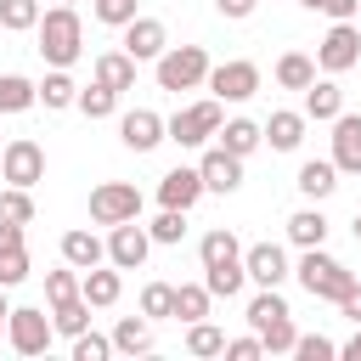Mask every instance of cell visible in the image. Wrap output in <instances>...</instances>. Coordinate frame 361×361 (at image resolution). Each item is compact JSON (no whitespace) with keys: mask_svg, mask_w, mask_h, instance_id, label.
I'll return each instance as SVG.
<instances>
[{"mask_svg":"<svg viewBox=\"0 0 361 361\" xmlns=\"http://www.w3.org/2000/svg\"><path fill=\"white\" fill-rule=\"evenodd\" d=\"M243 271H248V282H254V288H282V282L293 276V265H288V248H282V243H248V248H243Z\"/></svg>","mask_w":361,"mask_h":361,"instance_id":"cell-12","label":"cell"},{"mask_svg":"<svg viewBox=\"0 0 361 361\" xmlns=\"http://www.w3.org/2000/svg\"><path fill=\"white\" fill-rule=\"evenodd\" d=\"M118 141H124L130 152H152L158 141H169V135H164V113H152V107H130V113L118 118Z\"/></svg>","mask_w":361,"mask_h":361,"instance_id":"cell-16","label":"cell"},{"mask_svg":"<svg viewBox=\"0 0 361 361\" xmlns=\"http://www.w3.org/2000/svg\"><path fill=\"white\" fill-rule=\"evenodd\" d=\"M17 282H28V231L0 220V288L11 293Z\"/></svg>","mask_w":361,"mask_h":361,"instance_id":"cell-15","label":"cell"},{"mask_svg":"<svg viewBox=\"0 0 361 361\" xmlns=\"http://www.w3.org/2000/svg\"><path fill=\"white\" fill-rule=\"evenodd\" d=\"M327 231H333V226H327V214H322L316 203H305V209L288 214V243H293V248H322Z\"/></svg>","mask_w":361,"mask_h":361,"instance_id":"cell-25","label":"cell"},{"mask_svg":"<svg viewBox=\"0 0 361 361\" xmlns=\"http://www.w3.org/2000/svg\"><path fill=\"white\" fill-rule=\"evenodd\" d=\"M355 243H361V214H355Z\"/></svg>","mask_w":361,"mask_h":361,"instance_id":"cell-52","label":"cell"},{"mask_svg":"<svg viewBox=\"0 0 361 361\" xmlns=\"http://www.w3.org/2000/svg\"><path fill=\"white\" fill-rule=\"evenodd\" d=\"M34 51L51 62V68H73L79 56H85V23H79V6H51V11H39V23H34Z\"/></svg>","mask_w":361,"mask_h":361,"instance_id":"cell-1","label":"cell"},{"mask_svg":"<svg viewBox=\"0 0 361 361\" xmlns=\"http://www.w3.org/2000/svg\"><path fill=\"white\" fill-rule=\"evenodd\" d=\"M316 68L322 73H350V68H361V28L355 23H333L327 34H322V45H316Z\"/></svg>","mask_w":361,"mask_h":361,"instance_id":"cell-9","label":"cell"},{"mask_svg":"<svg viewBox=\"0 0 361 361\" xmlns=\"http://www.w3.org/2000/svg\"><path fill=\"white\" fill-rule=\"evenodd\" d=\"M305 118H316V124H333L338 113H344V90H338V79L327 73V79H310L305 85V107H299Z\"/></svg>","mask_w":361,"mask_h":361,"instance_id":"cell-22","label":"cell"},{"mask_svg":"<svg viewBox=\"0 0 361 361\" xmlns=\"http://www.w3.org/2000/svg\"><path fill=\"white\" fill-rule=\"evenodd\" d=\"M305 124H310L305 113H293V107H276V113H271L259 130H265V147H271V152H299V147H305Z\"/></svg>","mask_w":361,"mask_h":361,"instance_id":"cell-20","label":"cell"},{"mask_svg":"<svg viewBox=\"0 0 361 361\" xmlns=\"http://www.w3.org/2000/svg\"><path fill=\"white\" fill-rule=\"evenodd\" d=\"M243 282H248V271H243V265H220V271H203V288H209L214 299H237V293H243Z\"/></svg>","mask_w":361,"mask_h":361,"instance_id":"cell-39","label":"cell"},{"mask_svg":"<svg viewBox=\"0 0 361 361\" xmlns=\"http://www.w3.org/2000/svg\"><path fill=\"white\" fill-rule=\"evenodd\" d=\"M226 124V102H186V107H175L169 118H164V135L175 141V147H203L214 130Z\"/></svg>","mask_w":361,"mask_h":361,"instance_id":"cell-5","label":"cell"},{"mask_svg":"<svg viewBox=\"0 0 361 361\" xmlns=\"http://www.w3.org/2000/svg\"><path fill=\"white\" fill-rule=\"evenodd\" d=\"M338 316H350V322H361V282H350V288L338 293Z\"/></svg>","mask_w":361,"mask_h":361,"instance_id":"cell-47","label":"cell"},{"mask_svg":"<svg viewBox=\"0 0 361 361\" xmlns=\"http://www.w3.org/2000/svg\"><path fill=\"white\" fill-rule=\"evenodd\" d=\"M214 135H220V147H226V152H237V158H248L254 147H265V130H259L254 118H226Z\"/></svg>","mask_w":361,"mask_h":361,"instance_id":"cell-28","label":"cell"},{"mask_svg":"<svg viewBox=\"0 0 361 361\" xmlns=\"http://www.w3.org/2000/svg\"><path fill=\"white\" fill-rule=\"evenodd\" d=\"M62 259H68L73 271H90V265H102V259H107V243H102L96 231L73 226V231H62Z\"/></svg>","mask_w":361,"mask_h":361,"instance_id":"cell-26","label":"cell"},{"mask_svg":"<svg viewBox=\"0 0 361 361\" xmlns=\"http://www.w3.org/2000/svg\"><path fill=\"white\" fill-rule=\"evenodd\" d=\"M186 355H226V333L203 316V322H186Z\"/></svg>","mask_w":361,"mask_h":361,"instance_id":"cell-34","label":"cell"},{"mask_svg":"<svg viewBox=\"0 0 361 361\" xmlns=\"http://www.w3.org/2000/svg\"><path fill=\"white\" fill-rule=\"evenodd\" d=\"M135 6H141V0H90V17L107 23V28H124V23L135 17Z\"/></svg>","mask_w":361,"mask_h":361,"instance_id":"cell-42","label":"cell"},{"mask_svg":"<svg viewBox=\"0 0 361 361\" xmlns=\"http://www.w3.org/2000/svg\"><path fill=\"white\" fill-rule=\"evenodd\" d=\"M293 186H299V197H305V203L333 197V192H338V169H333V158H305V164H299V175H293Z\"/></svg>","mask_w":361,"mask_h":361,"instance_id":"cell-23","label":"cell"},{"mask_svg":"<svg viewBox=\"0 0 361 361\" xmlns=\"http://www.w3.org/2000/svg\"><path fill=\"white\" fill-rule=\"evenodd\" d=\"M73 96H79V85L68 79V68H51L39 85H34V102L39 107H51V113H62V107H73Z\"/></svg>","mask_w":361,"mask_h":361,"instance_id":"cell-27","label":"cell"},{"mask_svg":"<svg viewBox=\"0 0 361 361\" xmlns=\"http://www.w3.org/2000/svg\"><path fill=\"white\" fill-rule=\"evenodd\" d=\"M147 254H152V237H147L141 220H118V226H107V265H118V271H141Z\"/></svg>","mask_w":361,"mask_h":361,"instance_id":"cell-11","label":"cell"},{"mask_svg":"<svg viewBox=\"0 0 361 361\" xmlns=\"http://www.w3.org/2000/svg\"><path fill=\"white\" fill-rule=\"evenodd\" d=\"M147 237H152L158 248H175V243L186 237V209H158V220L147 226Z\"/></svg>","mask_w":361,"mask_h":361,"instance_id":"cell-37","label":"cell"},{"mask_svg":"<svg viewBox=\"0 0 361 361\" xmlns=\"http://www.w3.org/2000/svg\"><path fill=\"white\" fill-rule=\"evenodd\" d=\"M0 220H11V226H28V220H34L28 186H0Z\"/></svg>","mask_w":361,"mask_h":361,"instance_id":"cell-40","label":"cell"},{"mask_svg":"<svg viewBox=\"0 0 361 361\" xmlns=\"http://www.w3.org/2000/svg\"><path fill=\"white\" fill-rule=\"evenodd\" d=\"M118 34H124V39H118V51H130L135 62H158V56H164V45H169V28H164L158 17H141V11H135Z\"/></svg>","mask_w":361,"mask_h":361,"instance_id":"cell-13","label":"cell"},{"mask_svg":"<svg viewBox=\"0 0 361 361\" xmlns=\"http://www.w3.org/2000/svg\"><path fill=\"white\" fill-rule=\"evenodd\" d=\"M113 350H124V355H147V350H152V322H147V316H118V327H113Z\"/></svg>","mask_w":361,"mask_h":361,"instance_id":"cell-30","label":"cell"},{"mask_svg":"<svg viewBox=\"0 0 361 361\" xmlns=\"http://www.w3.org/2000/svg\"><path fill=\"white\" fill-rule=\"evenodd\" d=\"M316 79V56H305V51H282L276 56V85L282 90H305Z\"/></svg>","mask_w":361,"mask_h":361,"instance_id":"cell-31","label":"cell"},{"mask_svg":"<svg viewBox=\"0 0 361 361\" xmlns=\"http://www.w3.org/2000/svg\"><path fill=\"white\" fill-rule=\"evenodd\" d=\"M203 197V175H197V164L186 169V164H175L169 175H158V209H192Z\"/></svg>","mask_w":361,"mask_h":361,"instance_id":"cell-17","label":"cell"},{"mask_svg":"<svg viewBox=\"0 0 361 361\" xmlns=\"http://www.w3.org/2000/svg\"><path fill=\"white\" fill-rule=\"evenodd\" d=\"M203 85L214 90V102H248V96L259 90V62H248V56H231V62H214Z\"/></svg>","mask_w":361,"mask_h":361,"instance_id":"cell-10","label":"cell"},{"mask_svg":"<svg viewBox=\"0 0 361 361\" xmlns=\"http://www.w3.org/2000/svg\"><path fill=\"white\" fill-rule=\"evenodd\" d=\"M293 276H299V288H305L310 299H327V305H338V293L355 282V271H350V265H338L327 248H299Z\"/></svg>","mask_w":361,"mask_h":361,"instance_id":"cell-3","label":"cell"},{"mask_svg":"<svg viewBox=\"0 0 361 361\" xmlns=\"http://www.w3.org/2000/svg\"><path fill=\"white\" fill-rule=\"evenodd\" d=\"M73 107H79L85 118H113V113H118V90H107V85H96V79H90V85L73 96Z\"/></svg>","mask_w":361,"mask_h":361,"instance_id":"cell-33","label":"cell"},{"mask_svg":"<svg viewBox=\"0 0 361 361\" xmlns=\"http://www.w3.org/2000/svg\"><path fill=\"white\" fill-rule=\"evenodd\" d=\"M0 180L6 186H39L45 180V147L34 141V135H11L6 141V152H0Z\"/></svg>","mask_w":361,"mask_h":361,"instance_id":"cell-7","label":"cell"},{"mask_svg":"<svg viewBox=\"0 0 361 361\" xmlns=\"http://www.w3.org/2000/svg\"><path fill=\"white\" fill-rule=\"evenodd\" d=\"M141 316H147V322L175 316V282H147V288H141Z\"/></svg>","mask_w":361,"mask_h":361,"instance_id":"cell-38","label":"cell"},{"mask_svg":"<svg viewBox=\"0 0 361 361\" xmlns=\"http://www.w3.org/2000/svg\"><path fill=\"white\" fill-rule=\"evenodd\" d=\"M107 355H113V338H102V333H90V327L73 338V361H107Z\"/></svg>","mask_w":361,"mask_h":361,"instance_id":"cell-44","label":"cell"},{"mask_svg":"<svg viewBox=\"0 0 361 361\" xmlns=\"http://www.w3.org/2000/svg\"><path fill=\"white\" fill-rule=\"evenodd\" d=\"M248 333H259L265 355H293L299 327H293V310H288V299H282L276 288H259V293L248 299Z\"/></svg>","mask_w":361,"mask_h":361,"instance_id":"cell-2","label":"cell"},{"mask_svg":"<svg viewBox=\"0 0 361 361\" xmlns=\"http://www.w3.org/2000/svg\"><path fill=\"white\" fill-rule=\"evenodd\" d=\"M56 6H79V0H56Z\"/></svg>","mask_w":361,"mask_h":361,"instance_id":"cell-53","label":"cell"},{"mask_svg":"<svg viewBox=\"0 0 361 361\" xmlns=\"http://www.w3.org/2000/svg\"><path fill=\"white\" fill-rule=\"evenodd\" d=\"M0 152H6V141H0Z\"/></svg>","mask_w":361,"mask_h":361,"instance_id":"cell-54","label":"cell"},{"mask_svg":"<svg viewBox=\"0 0 361 361\" xmlns=\"http://www.w3.org/2000/svg\"><path fill=\"white\" fill-rule=\"evenodd\" d=\"M333 169L338 175H361V113H338L333 118Z\"/></svg>","mask_w":361,"mask_h":361,"instance_id":"cell-18","label":"cell"},{"mask_svg":"<svg viewBox=\"0 0 361 361\" xmlns=\"http://www.w3.org/2000/svg\"><path fill=\"white\" fill-rule=\"evenodd\" d=\"M79 293H85L90 310H107V305H118V293H124V271H118V265H90V271H79Z\"/></svg>","mask_w":361,"mask_h":361,"instance_id":"cell-19","label":"cell"},{"mask_svg":"<svg viewBox=\"0 0 361 361\" xmlns=\"http://www.w3.org/2000/svg\"><path fill=\"white\" fill-rule=\"evenodd\" d=\"M197 259H203V271L243 265V243H237V231H231V226H214V231H203V243H197Z\"/></svg>","mask_w":361,"mask_h":361,"instance_id":"cell-24","label":"cell"},{"mask_svg":"<svg viewBox=\"0 0 361 361\" xmlns=\"http://www.w3.org/2000/svg\"><path fill=\"white\" fill-rule=\"evenodd\" d=\"M0 344H6V316H0Z\"/></svg>","mask_w":361,"mask_h":361,"instance_id":"cell-51","label":"cell"},{"mask_svg":"<svg viewBox=\"0 0 361 361\" xmlns=\"http://www.w3.org/2000/svg\"><path fill=\"white\" fill-rule=\"evenodd\" d=\"M197 175H203V192L231 197V192L243 186V158H237V152H226V147H209V152L197 158Z\"/></svg>","mask_w":361,"mask_h":361,"instance_id":"cell-14","label":"cell"},{"mask_svg":"<svg viewBox=\"0 0 361 361\" xmlns=\"http://www.w3.org/2000/svg\"><path fill=\"white\" fill-rule=\"evenodd\" d=\"M135 68H141V62H135L130 51H102V56L90 62V79L124 96V90H135Z\"/></svg>","mask_w":361,"mask_h":361,"instance_id":"cell-21","label":"cell"},{"mask_svg":"<svg viewBox=\"0 0 361 361\" xmlns=\"http://www.w3.org/2000/svg\"><path fill=\"white\" fill-rule=\"evenodd\" d=\"M254 6H259V0H214V11H220V17H231V23L254 17Z\"/></svg>","mask_w":361,"mask_h":361,"instance_id":"cell-48","label":"cell"},{"mask_svg":"<svg viewBox=\"0 0 361 361\" xmlns=\"http://www.w3.org/2000/svg\"><path fill=\"white\" fill-rule=\"evenodd\" d=\"M28 107H39V102H34V79L0 73V113H28Z\"/></svg>","mask_w":361,"mask_h":361,"instance_id":"cell-35","label":"cell"},{"mask_svg":"<svg viewBox=\"0 0 361 361\" xmlns=\"http://www.w3.org/2000/svg\"><path fill=\"white\" fill-rule=\"evenodd\" d=\"M209 305H214V293H209L203 282H180V288H175V322H203Z\"/></svg>","mask_w":361,"mask_h":361,"instance_id":"cell-32","label":"cell"},{"mask_svg":"<svg viewBox=\"0 0 361 361\" xmlns=\"http://www.w3.org/2000/svg\"><path fill=\"white\" fill-rule=\"evenodd\" d=\"M90 220H96V226L141 220V192H135V180H102V186H90Z\"/></svg>","mask_w":361,"mask_h":361,"instance_id":"cell-8","label":"cell"},{"mask_svg":"<svg viewBox=\"0 0 361 361\" xmlns=\"http://www.w3.org/2000/svg\"><path fill=\"white\" fill-rule=\"evenodd\" d=\"M338 355H344V361H361V322H355V333L338 344Z\"/></svg>","mask_w":361,"mask_h":361,"instance_id":"cell-49","label":"cell"},{"mask_svg":"<svg viewBox=\"0 0 361 361\" xmlns=\"http://www.w3.org/2000/svg\"><path fill=\"white\" fill-rule=\"evenodd\" d=\"M293 355H299V361H333L338 344H333L327 333H299V338H293Z\"/></svg>","mask_w":361,"mask_h":361,"instance_id":"cell-41","label":"cell"},{"mask_svg":"<svg viewBox=\"0 0 361 361\" xmlns=\"http://www.w3.org/2000/svg\"><path fill=\"white\" fill-rule=\"evenodd\" d=\"M51 327H56L62 338H79V333L90 327V305H85V293H73V299H56V305H51Z\"/></svg>","mask_w":361,"mask_h":361,"instance_id":"cell-29","label":"cell"},{"mask_svg":"<svg viewBox=\"0 0 361 361\" xmlns=\"http://www.w3.org/2000/svg\"><path fill=\"white\" fill-rule=\"evenodd\" d=\"M299 6H305V11H322V6H327V0H299Z\"/></svg>","mask_w":361,"mask_h":361,"instance_id":"cell-50","label":"cell"},{"mask_svg":"<svg viewBox=\"0 0 361 361\" xmlns=\"http://www.w3.org/2000/svg\"><path fill=\"white\" fill-rule=\"evenodd\" d=\"M209 51L203 45H164V56L152 62V79H158V90H197L203 79H209Z\"/></svg>","mask_w":361,"mask_h":361,"instance_id":"cell-4","label":"cell"},{"mask_svg":"<svg viewBox=\"0 0 361 361\" xmlns=\"http://www.w3.org/2000/svg\"><path fill=\"white\" fill-rule=\"evenodd\" d=\"M322 11H327L333 23H355V17H361V0H327Z\"/></svg>","mask_w":361,"mask_h":361,"instance_id":"cell-46","label":"cell"},{"mask_svg":"<svg viewBox=\"0 0 361 361\" xmlns=\"http://www.w3.org/2000/svg\"><path fill=\"white\" fill-rule=\"evenodd\" d=\"M51 338H56V327H51V316H45L39 305H11V316H6V344H11L17 355H45Z\"/></svg>","mask_w":361,"mask_h":361,"instance_id":"cell-6","label":"cell"},{"mask_svg":"<svg viewBox=\"0 0 361 361\" xmlns=\"http://www.w3.org/2000/svg\"><path fill=\"white\" fill-rule=\"evenodd\" d=\"M265 355V344H259V333H243V338H226V361H259Z\"/></svg>","mask_w":361,"mask_h":361,"instance_id":"cell-45","label":"cell"},{"mask_svg":"<svg viewBox=\"0 0 361 361\" xmlns=\"http://www.w3.org/2000/svg\"><path fill=\"white\" fill-rule=\"evenodd\" d=\"M39 23V0H0V28L6 34H34Z\"/></svg>","mask_w":361,"mask_h":361,"instance_id":"cell-36","label":"cell"},{"mask_svg":"<svg viewBox=\"0 0 361 361\" xmlns=\"http://www.w3.org/2000/svg\"><path fill=\"white\" fill-rule=\"evenodd\" d=\"M73 293H79V271H73L68 259H62V271H45V299H51V305H56V299H73Z\"/></svg>","mask_w":361,"mask_h":361,"instance_id":"cell-43","label":"cell"}]
</instances>
